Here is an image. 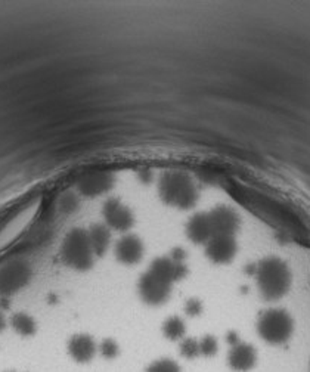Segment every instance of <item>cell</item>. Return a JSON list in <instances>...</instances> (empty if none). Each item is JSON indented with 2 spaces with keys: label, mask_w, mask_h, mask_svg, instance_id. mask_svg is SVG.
<instances>
[{
  "label": "cell",
  "mask_w": 310,
  "mask_h": 372,
  "mask_svg": "<svg viewBox=\"0 0 310 372\" xmlns=\"http://www.w3.org/2000/svg\"><path fill=\"white\" fill-rule=\"evenodd\" d=\"M185 333H186L185 322L177 316L168 317L163 325V334L166 335V338L172 340V342H176V340H184Z\"/></svg>",
  "instance_id": "8fae6325"
},
{
  "label": "cell",
  "mask_w": 310,
  "mask_h": 372,
  "mask_svg": "<svg viewBox=\"0 0 310 372\" xmlns=\"http://www.w3.org/2000/svg\"><path fill=\"white\" fill-rule=\"evenodd\" d=\"M185 311L191 316H197V315H200L202 312V304H201L200 300H195V299L188 300L186 304H185Z\"/></svg>",
  "instance_id": "e0dca14e"
},
{
  "label": "cell",
  "mask_w": 310,
  "mask_h": 372,
  "mask_svg": "<svg viewBox=\"0 0 310 372\" xmlns=\"http://www.w3.org/2000/svg\"><path fill=\"white\" fill-rule=\"evenodd\" d=\"M96 349L98 347H96L93 338L86 334L74 335L68 343V353L79 364L90 362L96 353Z\"/></svg>",
  "instance_id": "ba28073f"
},
{
  "label": "cell",
  "mask_w": 310,
  "mask_h": 372,
  "mask_svg": "<svg viewBox=\"0 0 310 372\" xmlns=\"http://www.w3.org/2000/svg\"><path fill=\"white\" fill-rule=\"evenodd\" d=\"M99 352L101 355L105 358V359H114L119 356V352H120V349H119V344H117L114 340L111 338H106L104 340V342L101 343L99 346Z\"/></svg>",
  "instance_id": "2e32d148"
},
{
  "label": "cell",
  "mask_w": 310,
  "mask_h": 372,
  "mask_svg": "<svg viewBox=\"0 0 310 372\" xmlns=\"http://www.w3.org/2000/svg\"><path fill=\"white\" fill-rule=\"evenodd\" d=\"M88 237H89L93 253L96 254V256H102V254L106 251V248H108V246H110V241H111L110 231L106 229L105 226L96 225V226L90 228V231L88 232Z\"/></svg>",
  "instance_id": "30bf717a"
},
{
  "label": "cell",
  "mask_w": 310,
  "mask_h": 372,
  "mask_svg": "<svg viewBox=\"0 0 310 372\" xmlns=\"http://www.w3.org/2000/svg\"><path fill=\"white\" fill-rule=\"evenodd\" d=\"M104 216L108 225L115 231H127L133 225V216L130 210L117 201H110L105 204Z\"/></svg>",
  "instance_id": "52a82bcc"
},
{
  "label": "cell",
  "mask_w": 310,
  "mask_h": 372,
  "mask_svg": "<svg viewBox=\"0 0 310 372\" xmlns=\"http://www.w3.org/2000/svg\"><path fill=\"white\" fill-rule=\"evenodd\" d=\"M293 317L282 309H269L259 316V335L269 344L281 346L287 343L293 334Z\"/></svg>",
  "instance_id": "7a4b0ae2"
},
{
  "label": "cell",
  "mask_w": 310,
  "mask_h": 372,
  "mask_svg": "<svg viewBox=\"0 0 310 372\" xmlns=\"http://www.w3.org/2000/svg\"><path fill=\"white\" fill-rule=\"evenodd\" d=\"M255 280L262 297L267 302L280 300L291 286V272L278 257H266L255 266Z\"/></svg>",
  "instance_id": "6da1fadb"
},
{
  "label": "cell",
  "mask_w": 310,
  "mask_h": 372,
  "mask_svg": "<svg viewBox=\"0 0 310 372\" xmlns=\"http://www.w3.org/2000/svg\"><path fill=\"white\" fill-rule=\"evenodd\" d=\"M258 362L255 349L247 343H238L231 347L228 353V365L235 372H249Z\"/></svg>",
  "instance_id": "8992f818"
},
{
  "label": "cell",
  "mask_w": 310,
  "mask_h": 372,
  "mask_svg": "<svg viewBox=\"0 0 310 372\" xmlns=\"http://www.w3.org/2000/svg\"><path fill=\"white\" fill-rule=\"evenodd\" d=\"M180 355L186 359H195L201 356L200 342L195 338H184L180 343Z\"/></svg>",
  "instance_id": "4fadbf2b"
},
{
  "label": "cell",
  "mask_w": 310,
  "mask_h": 372,
  "mask_svg": "<svg viewBox=\"0 0 310 372\" xmlns=\"http://www.w3.org/2000/svg\"><path fill=\"white\" fill-rule=\"evenodd\" d=\"M219 343L217 340L213 335H206L200 340V353L201 356L211 358L217 353Z\"/></svg>",
  "instance_id": "9a60e30c"
},
{
  "label": "cell",
  "mask_w": 310,
  "mask_h": 372,
  "mask_svg": "<svg viewBox=\"0 0 310 372\" xmlns=\"http://www.w3.org/2000/svg\"><path fill=\"white\" fill-rule=\"evenodd\" d=\"M95 253L92 250L88 232L81 229L71 231L62 246V259L68 266L79 271L92 268Z\"/></svg>",
  "instance_id": "3957f363"
},
{
  "label": "cell",
  "mask_w": 310,
  "mask_h": 372,
  "mask_svg": "<svg viewBox=\"0 0 310 372\" xmlns=\"http://www.w3.org/2000/svg\"><path fill=\"white\" fill-rule=\"evenodd\" d=\"M146 372H182V369L172 359H158L148 366Z\"/></svg>",
  "instance_id": "5bb4252c"
},
{
  "label": "cell",
  "mask_w": 310,
  "mask_h": 372,
  "mask_svg": "<svg viewBox=\"0 0 310 372\" xmlns=\"http://www.w3.org/2000/svg\"><path fill=\"white\" fill-rule=\"evenodd\" d=\"M235 233H215L206 244L207 257L217 264H226L233 260L237 254Z\"/></svg>",
  "instance_id": "5b68a950"
},
{
  "label": "cell",
  "mask_w": 310,
  "mask_h": 372,
  "mask_svg": "<svg viewBox=\"0 0 310 372\" xmlns=\"http://www.w3.org/2000/svg\"><path fill=\"white\" fill-rule=\"evenodd\" d=\"M144 246L141 239L133 235L122 238L115 247V256L124 264H135L142 259Z\"/></svg>",
  "instance_id": "9c48e42d"
},
{
  "label": "cell",
  "mask_w": 310,
  "mask_h": 372,
  "mask_svg": "<svg viewBox=\"0 0 310 372\" xmlns=\"http://www.w3.org/2000/svg\"><path fill=\"white\" fill-rule=\"evenodd\" d=\"M12 325H14V328L18 331V334L24 335V337L33 335L35 331H36V324H35L33 319H31L27 315H23V313H19V315H17L14 317Z\"/></svg>",
  "instance_id": "7c38bea8"
},
{
  "label": "cell",
  "mask_w": 310,
  "mask_h": 372,
  "mask_svg": "<svg viewBox=\"0 0 310 372\" xmlns=\"http://www.w3.org/2000/svg\"><path fill=\"white\" fill-rule=\"evenodd\" d=\"M3 325H5V321H3V317H2V315H0V329H2V328H3Z\"/></svg>",
  "instance_id": "ac0fdd59"
},
{
  "label": "cell",
  "mask_w": 310,
  "mask_h": 372,
  "mask_svg": "<svg viewBox=\"0 0 310 372\" xmlns=\"http://www.w3.org/2000/svg\"><path fill=\"white\" fill-rule=\"evenodd\" d=\"M172 281L149 269L139 281V293L148 304H162L170 295Z\"/></svg>",
  "instance_id": "277c9868"
}]
</instances>
